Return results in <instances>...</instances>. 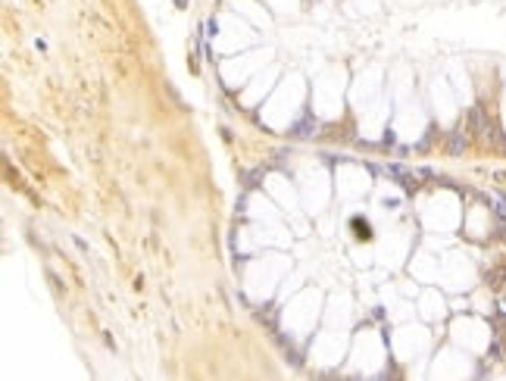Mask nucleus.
Masks as SVG:
<instances>
[{
  "instance_id": "f03ea898",
  "label": "nucleus",
  "mask_w": 506,
  "mask_h": 381,
  "mask_svg": "<svg viewBox=\"0 0 506 381\" xmlns=\"http://www.w3.org/2000/svg\"><path fill=\"white\" fill-rule=\"evenodd\" d=\"M478 141H481L484 147H491V150H503V147H506V138H503L500 125H497L494 119H487V122H484V128L478 131Z\"/></svg>"
},
{
  "instance_id": "7ed1b4c3",
  "label": "nucleus",
  "mask_w": 506,
  "mask_h": 381,
  "mask_svg": "<svg viewBox=\"0 0 506 381\" xmlns=\"http://www.w3.org/2000/svg\"><path fill=\"white\" fill-rule=\"evenodd\" d=\"M484 122H487V113H484L481 106H472V109H469V128H472V134H475V138H478V131L484 128Z\"/></svg>"
},
{
  "instance_id": "f257e3e1",
  "label": "nucleus",
  "mask_w": 506,
  "mask_h": 381,
  "mask_svg": "<svg viewBox=\"0 0 506 381\" xmlns=\"http://www.w3.org/2000/svg\"><path fill=\"white\" fill-rule=\"evenodd\" d=\"M469 144H472V134H469L466 125H459V128H453L447 134V153L450 156H462L469 150Z\"/></svg>"
},
{
  "instance_id": "423d86ee",
  "label": "nucleus",
  "mask_w": 506,
  "mask_h": 381,
  "mask_svg": "<svg viewBox=\"0 0 506 381\" xmlns=\"http://www.w3.org/2000/svg\"><path fill=\"white\" fill-rule=\"evenodd\" d=\"M494 203L500 206V216L506 219V197H503V194H497V197H494Z\"/></svg>"
},
{
  "instance_id": "0eeeda50",
  "label": "nucleus",
  "mask_w": 506,
  "mask_h": 381,
  "mask_svg": "<svg viewBox=\"0 0 506 381\" xmlns=\"http://www.w3.org/2000/svg\"><path fill=\"white\" fill-rule=\"evenodd\" d=\"M207 31H210V35H216V31H219V25H216V19H210V22H207Z\"/></svg>"
},
{
  "instance_id": "39448f33",
  "label": "nucleus",
  "mask_w": 506,
  "mask_h": 381,
  "mask_svg": "<svg viewBox=\"0 0 506 381\" xmlns=\"http://www.w3.org/2000/svg\"><path fill=\"white\" fill-rule=\"evenodd\" d=\"M487 356H491V359H503V356H506L503 344H500V341H494V344H491V350H487Z\"/></svg>"
},
{
  "instance_id": "20e7f679",
  "label": "nucleus",
  "mask_w": 506,
  "mask_h": 381,
  "mask_svg": "<svg viewBox=\"0 0 506 381\" xmlns=\"http://www.w3.org/2000/svg\"><path fill=\"white\" fill-rule=\"evenodd\" d=\"M388 172H391V175H394V178H397V181H400V184H403V188H406V191H416V184H419V181H416V175H409V172H406V169H400V166H391Z\"/></svg>"
}]
</instances>
